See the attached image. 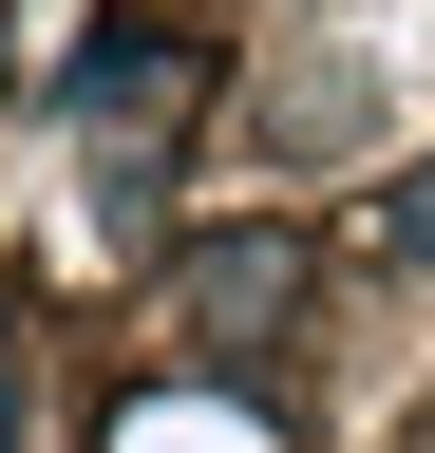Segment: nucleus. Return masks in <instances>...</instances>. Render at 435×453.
Returning <instances> with one entry per match:
<instances>
[{
  "label": "nucleus",
  "instance_id": "nucleus-1",
  "mask_svg": "<svg viewBox=\"0 0 435 453\" xmlns=\"http://www.w3.org/2000/svg\"><path fill=\"white\" fill-rule=\"evenodd\" d=\"M416 226H435V208H416Z\"/></svg>",
  "mask_w": 435,
  "mask_h": 453
}]
</instances>
